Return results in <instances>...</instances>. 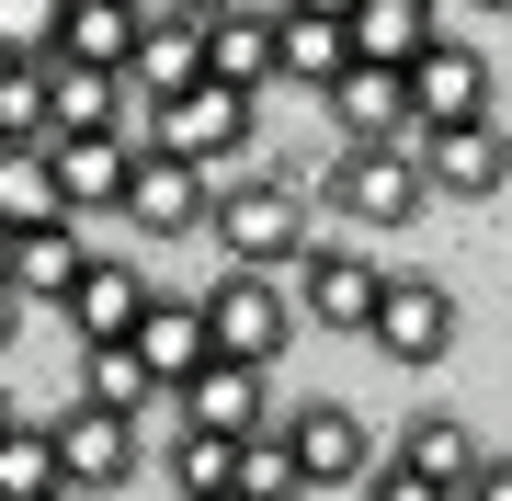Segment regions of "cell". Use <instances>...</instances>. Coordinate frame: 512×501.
Instances as JSON below:
<instances>
[{"label": "cell", "mask_w": 512, "mask_h": 501, "mask_svg": "<svg viewBox=\"0 0 512 501\" xmlns=\"http://www.w3.org/2000/svg\"><path fill=\"white\" fill-rule=\"evenodd\" d=\"M126 46H137V0H69L46 57H80V69H114V80H126Z\"/></svg>", "instance_id": "cell-23"}, {"label": "cell", "mask_w": 512, "mask_h": 501, "mask_svg": "<svg viewBox=\"0 0 512 501\" xmlns=\"http://www.w3.org/2000/svg\"><path fill=\"white\" fill-rule=\"evenodd\" d=\"M205 501H251V490H205Z\"/></svg>", "instance_id": "cell-38"}, {"label": "cell", "mask_w": 512, "mask_h": 501, "mask_svg": "<svg viewBox=\"0 0 512 501\" xmlns=\"http://www.w3.org/2000/svg\"><path fill=\"white\" fill-rule=\"evenodd\" d=\"M12 331H23V297H12V285H0V353H12Z\"/></svg>", "instance_id": "cell-33"}, {"label": "cell", "mask_w": 512, "mask_h": 501, "mask_svg": "<svg viewBox=\"0 0 512 501\" xmlns=\"http://www.w3.org/2000/svg\"><path fill=\"white\" fill-rule=\"evenodd\" d=\"M126 126H80V137H46V171H57V205L69 217H114V183H126Z\"/></svg>", "instance_id": "cell-15"}, {"label": "cell", "mask_w": 512, "mask_h": 501, "mask_svg": "<svg viewBox=\"0 0 512 501\" xmlns=\"http://www.w3.org/2000/svg\"><path fill=\"white\" fill-rule=\"evenodd\" d=\"M228 479H239V445H228V433H171V490H183V501L228 490Z\"/></svg>", "instance_id": "cell-29"}, {"label": "cell", "mask_w": 512, "mask_h": 501, "mask_svg": "<svg viewBox=\"0 0 512 501\" xmlns=\"http://www.w3.org/2000/svg\"><path fill=\"white\" fill-rule=\"evenodd\" d=\"M342 69H353L342 23H330V12H285V0H274V80H296V92H330Z\"/></svg>", "instance_id": "cell-21"}, {"label": "cell", "mask_w": 512, "mask_h": 501, "mask_svg": "<svg viewBox=\"0 0 512 501\" xmlns=\"http://www.w3.org/2000/svg\"><path fill=\"white\" fill-rule=\"evenodd\" d=\"M46 69V137H80V126H126L137 137V92L114 69H80V57H35Z\"/></svg>", "instance_id": "cell-18"}, {"label": "cell", "mask_w": 512, "mask_h": 501, "mask_svg": "<svg viewBox=\"0 0 512 501\" xmlns=\"http://www.w3.org/2000/svg\"><path fill=\"white\" fill-rule=\"evenodd\" d=\"M228 490H251V501H308V479H296V456H285V433L262 422V433H239V479Z\"/></svg>", "instance_id": "cell-28"}, {"label": "cell", "mask_w": 512, "mask_h": 501, "mask_svg": "<svg viewBox=\"0 0 512 501\" xmlns=\"http://www.w3.org/2000/svg\"><path fill=\"white\" fill-rule=\"evenodd\" d=\"M387 456H399L410 479H433V490H456V479H467V467L490 456V445H478V433L456 422V410H410V422H399V445H387Z\"/></svg>", "instance_id": "cell-22"}, {"label": "cell", "mask_w": 512, "mask_h": 501, "mask_svg": "<svg viewBox=\"0 0 512 501\" xmlns=\"http://www.w3.org/2000/svg\"><path fill=\"white\" fill-rule=\"evenodd\" d=\"M205 183H217V171H194V160H171V149H126L114 217L148 228V240H183V228H205Z\"/></svg>", "instance_id": "cell-9"}, {"label": "cell", "mask_w": 512, "mask_h": 501, "mask_svg": "<svg viewBox=\"0 0 512 501\" xmlns=\"http://www.w3.org/2000/svg\"><path fill=\"white\" fill-rule=\"evenodd\" d=\"M456 501H512V467H501V456H478L467 479H456Z\"/></svg>", "instance_id": "cell-32"}, {"label": "cell", "mask_w": 512, "mask_h": 501, "mask_svg": "<svg viewBox=\"0 0 512 501\" xmlns=\"http://www.w3.org/2000/svg\"><path fill=\"white\" fill-rule=\"evenodd\" d=\"M376 285H387V262L365 240H308L285 262V297H296V319H319V331H365Z\"/></svg>", "instance_id": "cell-6"}, {"label": "cell", "mask_w": 512, "mask_h": 501, "mask_svg": "<svg viewBox=\"0 0 512 501\" xmlns=\"http://www.w3.org/2000/svg\"><path fill=\"white\" fill-rule=\"evenodd\" d=\"M456 331H467V308L444 297V274H387L376 308H365V342L387 353V365H444Z\"/></svg>", "instance_id": "cell-5"}, {"label": "cell", "mask_w": 512, "mask_h": 501, "mask_svg": "<svg viewBox=\"0 0 512 501\" xmlns=\"http://www.w3.org/2000/svg\"><path fill=\"white\" fill-rule=\"evenodd\" d=\"M46 490H69V479H57L46 422H0V501H46Z\"/></svg>", "instance_id": "cell-27"}, {"label": "cell", "mask_w": 512, "mask_h": 501, "mask_svg": "<svg viewBox=\"0 0 512 501\" xmlns=\"http://www.w3.org/2000/svg\"><path fill=\"white\" fill-rule=\"evenodd\" d=\"M57 12H69V0H0V57H46Z\"/></svg>", "instance_id": "cell-30"}, {"label": "cell", "mask_w": 512, "mask_h": 501, "mask_svg": "<svg viewBox=\"0 0 512 501\" xmlns=\"http://www.w3.org/2000/svg\"><path fill=\"white\" fill-rule=\"evenodd\" d=\"M251 92H228V80H183L171 103H137V149H171L194 171H239V149H251Z\"/></svg>", "instance_id": "cell-3"}, {"label": "cell", "mask_w": 512, "mask_h": 501, "mask_svg": "<svg viewBox=\"0 0 512 501\" xmlns=\"http://www.w3.org/2000/svg\"><path fill=\"white\" fill-rule=\"evenodd\" d=\"M285 12H330V23H342V12H353V0H285Z\"/></svg>", "instance_id": "cell-34"}, {"label": "cell", "mask_w": 512, "mask_h": 501, "mask_svg": "<svg viewBox=\"0 0 512 501\" xmlns=\"http://www.w3.org/2000/svg\"><path fill=\"white\" fill-rule=\"evenodd\" d=\"M171 410H183V433H262V365H228V353H205V365L171 388Z\"/></svg>", "instance_id": "cell-16"}, {"label": "cell", "mask_w": 512, "mask_h": 501, "mask_svg": "<svg viewBox=\"0 0 512 501\" xmlns=\"http://www.w3.org/2000/svg\"><path fill=\"white\" fill-rule=\"evenodd\" d=\"M171 12H228V0H171Z\"/></svg>", "instance_id": "cell-36"}, {"label": "cell", "mask_w": 512, "mask_h": 501, "mask_svg": "<svg viewBox=\"0 0 512 501\" xmlns=\"http://www.w3.org/2000/svg\"><path fill=\"white\" fill-rule=\"evenodd\" d=\"M444 12H501V0H444Z\"/></svg>", "instance_id": "cell-35"}, {"label": "cell", "mask_w": 512, "mask_h": 501, "mask_svg": "<svg viewBox=\"0 0 512 501\" xmlns=\"http://www.w3.org/2000/svg\"><path fill=\"white\" fill-rule=\"evenodd\" d=\"M285 456H296V479H308V490H353V479H365L387 445H376L365 422H353L342 399H319V410H296V422H285Z\"/></svg>", "instance_id": "cell-12"}, {"label": "cell", "mask_w": 512, "mask_h": 501, "mask_svg": "<svg viewBox=\"0 0 512 501\" xmlns=\"http://www.w3.org/2000/svg\"><path fill=\"white\" fill-rule=\"evenodd\" d=\"M183 80H205V12H171V0H137L126 92H137V103H171Z\"/></svg>", "instance_id": "cell-11"}, {"label": "cell", "mask_w": 512, "mask_h": 501, "mask_svg": "<svg viewBox=\"0 0 512 501\" xmlns=\"http://www.w3.org/2000/svg\"><path fill=\"white\" fill-rule=\"evenodd\" d=\"M126 353H137L148 376H160V399H171V388H183V376L205 365V308H194V297H160V285H148V308H137Z\"/></svg>", "instance_id": "cell-19"}, {"label": "cell", "mask_w": 512, "mask_h": 501, "mask_svg": "<svg viewBox=\"0 0 512 501\" xmlns=\"http://www.w3.org/2000/svg\"><path fill=\"white\" fill-rule=\"evenodd\" d=\"M399 92H410V137H421V126H478V114L501 103V92H490V57H478L456 23H444V35L399 69Z\"/></svg>", "instance_id": "cell-7"}, {"label": "cell", "mask_w": 512, "mask_h": 501, "mask_svg": "<svg viewBox=\"0 0 512 501\" xmlns=\"http://www.w3.org/2000/svg\"><path fill=\"white\" fill-rule=\"evenodd\" d=\"M46 445H57V479H69L80 501H103V490H126V479H137V422H126V410L69 399V410L46 422Z\"/></svg>", "instance_id": "cell-8"}, {"label": "cell", "mask_w": 512, "mask_h": 501, "mask_svg": "<svg viewBox=\"0 0 512 501\" xmlns=\"http://www.w3.org/2000/svg\"><path fill=\"white\" fill-rule=\"evenodd\" d=\"M353 490H365V501H456V490H433V479H410L399 456H376V467H365V479H353Z\"/></svg>", "instance_id": "cell-31"}, {"label": "cell", "mask_w": 512, "mask_h": 501, "mask_svg": "<svg viewBox=\"0 0 512 501\" xmlns=\"http://www.w3.org/2000/svg\"><path fill=\"white\" fill-rule=\"evenodd\" d=\"M194 308H205V353H228V365H262V376H274L285 342H296V297H285V274H239V262H228V274L205 285Z\"/></svg>", "instance_id": "cell-4"}, {"label": "cell", "mask_w": 512, "mask_h": 501, "mask_svg": "<svg viewBox=\"0 0 512 501\" xmlns=\"http://www.w3.org/2000/svg\"><path fill=\"white\" fill-rule=\"evenodd\" d=\"M46 501H80V490H46Z\"/></svg>", "instance_id": "cell-39"}, {"label": "cell", "mask_w": 512, "mask_h": 501, "mask_svg": "<svg viewBox=\"0 0 512 501\" xmlns=\"http://www.w3.org/2000/svg\"><path fill=\"white\" fill-rule=\"evenodd\" d=\"M410 160H421V194L433 205H490L501 194V114H478V126H421Z\"/></svg>", "instance_id": "cell-10"}, {"label": "cell", "mask_w": 512, "mask_h": 501, "mask_svg": "<svg viewBox=\"0 0 512 501\" xmlns=\"http://www.w3.org/2000/svg\"><path fill=\"white\" fill-rule=\"evenodd\" d=\"M0 240H12V228H0Z\"/></svg>", "instance_id": "cell-40"}, {"label": "cell", "mask_w": 512, "mask_h": 501, "mask_svg": "<svg viewBox=\"0 0 512 501\" xmlns=\"http://www.w3.org/2000/svg\"><path fill=\"white\" fill-rule=\"evenodd\" d=\"M46 217H69L57 171H46V137H0V228H46Z\"/></svg>", "instance_id": "cell-25"}, {"label": "cell", "mask_w": 512, "mask_h": 501, "mask_svg": "<svg viewBox=\"0 0 512 501\" xmlns=\"http://www.w3.org/2000/svg\"><path fill=\"white\" fill-rule=\"evenodd\" d=\"M205 240H217L239 274H285V262L319 240L308 183H285L274 160H262V171H228V183H205Z\"/></svg>", "instance_id": "cell-1"}, {"label": "cell", "mask_w": 512, "mask_h": 501, "mask_svg": "<svg viewBox=\"0 0 512 501\" xmlns=\"http://www.w3.org/2000/svg\"><path fill=\"white\" fill-rule=\"evenodd\" d=\"M205 80H228V92H274V12H251V0H228V12H205Z\"/></svg>", "instance_id": "cell-20"}, {"label": "cell", "mask_w": 512, "mask_h": 501, "mask_svg": "<svg viewBox=\"0 0 512 501\" xmlns=\"http://www.w3.org/2000/svg\"><path fill=\"white\" fill-rule=\"evenodd\" d=\"M80 217H46V228H12V240H0V285H12L23 308H57L69 297V274H80Z\"/></svg>", "instance_id": "cell-17"}, {"label": "cell", "mask_w": 512, "mask_h": 501, "mask_svg": "<svg viewBox=\"0 0 512 501\" xmlns=\"http://www.w3.org/2000/svg\"><path fill=\"white\" fill-rule=\"evenodd\" d=\"M319 205L353 228V240H376V228H410L433 194H421L410 137H342V149H330V171H319Z\"/></svg>", "instance_id": "cell-2"}, {"label": "cell", "mask_w": 512, "mask_h": 501, "mask_svg": "<svg viewBox=\"0 0 512 501\" xmlns=\"http://www.w3.org/2000/svg\"><path fill=\"white\" fill-rule=\"evenodd\" d=\"M80 399H92V410H126V422H148V410H160V376H148L126 342H92V353H80Z\"/></svg>", "instance_id": "cell-26"}, {"label": "cell", "mask_w": 512, "mask_h": 501, "mask_svg": "<svg viewBox=\"0 0 512 501\" xmlns=\"http://www.w3.org/2000/svg\"><path fill=\"white\" fill-rule=\"evenodd\" d=\"M137 308H148V274H137V262H114V251H80L69 297H57V319L80 331V353H92V342H126Z\"/></svg>", "instance_id": "cell-13"}, {"label": "cell", "mask_w": 512, "mask_h": 501, "mask_svg": "<svg viewBox=\"0 0 512 501\" xmlns=\"http://www.w3.org/2000/svg\"><path fill=\"white\" fill-rule=\"evenodd\" d=\"M319 103L342 114V137H410V92H399V69H342Z\"/></svg>", "instance_id": "cell-24"}, {"label": "cell", "mask_w": 512, "mask_h": 501, "mask_svg": "<svg viewBox=\"0 0 512 501\" xmlns=\"http://www.w3.org/2000/svg\"><path fill=\"white\" fill-rule=\"evenodd\" d=\"M444 23H456L444 0H353V12H342V46H353V69H410Z\"/></svg>", "instance_id": "cell-14"}, {"label": "cell", "mask_w": 512, "mask_h": 501, "mask_svg": "<svg viewBox=\"0 0 512 501\" xmlns=\"http://www.w3.org/2000/svg\"><path fill=\"white\" fill-rule=\"evenodd\" d=\"M0 422H23V410H12V388H0Z\"/></svg>", "instance_id": "cell-37"}]
</instances>
